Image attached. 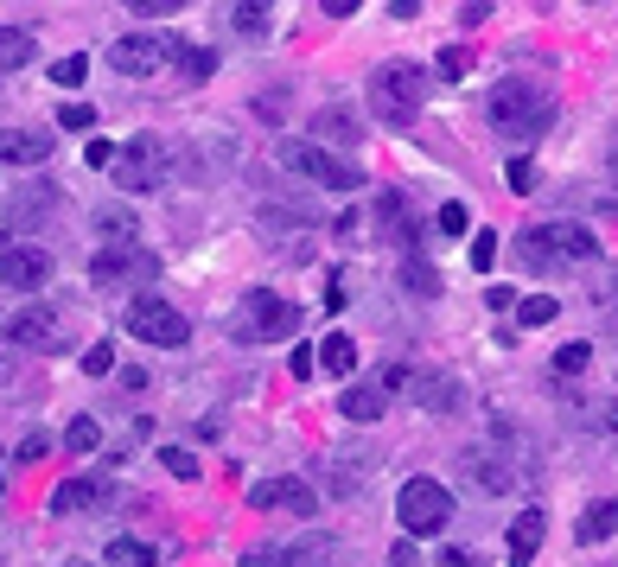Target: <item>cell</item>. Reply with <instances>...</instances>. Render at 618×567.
<instances>
[{
  "label": "cell",
  "mask_w": 618,
  "mask_h": 567,
  "mask_svg": "<svg viewBox=\"0 0 618 567\" xmlns=\"http://www.w3.org/2000/svg\"><path fill=\"white\" fill-rule=\"evenodd\" d=\"M427 96H434V77H427L421 64H408V58H389V64L370 71V109H376L383 128H415Z\"/></svg>",
  "instance_id": "6da1fadb"
},
{
  "label": "cell",
  "mask_w": 618,
  "mask_h": 567,
  "mask_svg": "<svg viewBox=\"0 0 618 567\" xmlns=\"http://www.w3.org/2000/svg\"><path fill=\"white\" fill-rule=\"evenodd\" d=\"M491 122L504 134H517V141H536V134L555 128V96L529 77H504L491 90Z\"/></svg>",
  "instance_id": "7a4b0ae2"
},
{
  "label": "cell",
  "mask_w": 618,
  "mask_h": 567,
  "mask_svg": "<svg viewBox=\"0 0 618 567\" xmlns=\"http://www.w3.org/2000/svg\"><path fill=\"white\" fill-rule=\"evenodd\" d=\"M166 173H173V160H166V141L160 134H134L128 147H115V160H109V179L122 185V192H153V185H166Z\"/></svg>",
  "instance_id": "3957f363"
},
{
  "label": "cell",
  "mask_w": 618,
  "mask_h": 567,
  "mask_svg": "<svg viewBox=\"0 0 618 567\" xmlns=\"http://www.w3.org/2000/svg\"><path fill=\"white\" fill-rule=\"evenodd\" d=\"M281 166H287V173H300V179H313V185H325V192H357V185H364V166L345 160V153H325L313 141H287L281 147Z\"/></svg>",
  "instance_id": "277c9868"
},
{
  "label": "cell",
  "mask_w": 618,
  "mask_h": 567,
  "mask_svg": "<svg viewBox=\"0 0 618 567\" xmlns=\"http://www.w3.org/2000/svg\"><path fill=\"white\" fill-rule=\"evenodd\" d=\"M396 517L408 536H440L446 517H453V491L440 485V478H408L402 485V504H396Z\"/></svg>",
  "instance_id": "5b68a950"
},
{
  "label": "cell",
  "mask_w": 618,
  "mask_h": 567,
  "mask_svg": "<svg viewBox=\"0 0 618 567\" xmlns=\"http://www.w3.org/2000/svg\"><path fill=\"white\" fill-rule=\"evenodd\" d=\"M122 325L134 338H141V345H160V351H179L185 338H192V319L179 313V306H166V300H153V294H141L122 313Z\"/></svg>",
  "instance_id": "8992f818"
},
{
  "label": "cell",
  "mask_w": 618,
  "mask_h": 567,
  "mask_svg": "<svg viewBox=\"0 0 618 567\" xmlns=\"http://www.w3.org/2000/svg\"><path fill=\"white\" fill-rule=\"evenodd\" d=\"M243 306H249V313H243V325H236V332L255 338V345H281V338H294V332H300V306H294V300H281L274 287H255Z\"/></svg>",
  "instance_id": "52a82bcc"
},
{
  "label": "cell",
  "mask_w": 618,
  "mask_h": 567,
  "mask_svg": "<svg viewBox=\"0 0 618 567\" xmlns=\"http://www.w3.org/2000/svg\"><path fill=\"white\" fill-rule=\"evenodd\" d=\"M166 58H173V39H160V32H122V39L109 45V71L115 77H153Z\"/></svg>",
  "instance_id": "ba28073f"
},
{
  "label": "cell",
  "mask_w": 618,
  "mask_h": 567,
  "mask_svg": "<svg viewBox=\"0 0 618 567\" xmlns=\"http://www.w3.org/2000/svg\"><path fill=\"white\" fill-rule=\"evenodd\" d=\"M402 395H408L415 408H427V415H453V408L466 402L459 376H446V370H415V364H408V383H402Z\"/></svg>",
  "instance_id": "9c48e42d"
},
{
  "label": "cell",
  "mask_w": 618,
  "mask_h": 567,
  "mask_svg": "<svg viewBox=\"0 0 618 567\" xmlns=\"http://www.w3.org/2000/svg\"><path fill=\"white\" fill-rule=\"evenodd\" d=\"M51 255L39 243H13V249H0V287H13V294H32V287H45L51 281Z\"/></svg>",
  "instance_id": "30bf717a"
},
{
  "label": "cell",
  "mask_w": 618,
  "mask_h": 567,
  "mask_svg": "<svg viewBox=\"0 0 618 567\" xmlns=\"http://www.w3.org/2000/svg\"><path fill=\"white\" fill-rule=\"evenodd\" d=\"M160 268L147 249H96L90 255V281L96 287H134V281H147V274Z\"/></svg>",
  "instance_id": "8fae6325"
},
{
  "label": "cell",
  "mask_w": 618,
  "mask_h": 567,
  "mask_svg": "<svg viewBox=\"0 0 618 567\" xmlns=\"http://www.w3.org/2000/svg\"><path fill=\"white\" fill-rule=\"evenodd\" d=\"M249 510H294V517H313L319 497L306 478H262V485H249Z\"/></svg>",
  "instance_id": "7c38bea8"
},
{
  "label": "cell",
  "mask_w": 618,
  "mask_h": 567,
  "mask_svg": "<svg viewBox=\"0 0 618 567\" xmlns=\"http://www.w3.org/2000/svg\"><path fill=\"white\" fill-rule=\"evenodd\" d=\"M0 338L20 345V351H45V345H58V313L51 306H20V313L0 325Z\"/></svg>",
  "instance_id": "4fadbf2b"
},
{
  "label": "cell",
  "mask_w": 618,
  "mask_h": 567,
  "mask_svg": "<svg viewBox=\"0 0 618 567\" xmlns=\"http://www.w3.org/2000/svg\"><path fill=\"white\" fill-rule=\"evenodd\" d=\"M313 147H325V153H332V147L357 153V147H364V122H357L351 109H319V115H313Z\"/></svg>",
  "instance_id": "5bb4252c"
},
{
  "label": "cell",
  "mask_w": 618,
  "mask_h": 567,
  "mask_svg": "<svg viewBox=\"0 0 618 567\" xmlns=\"http://www.w3.org/2000/svg\"><path fill=\"white\" fill-rule=\"evenodd\" d=\"M45 160H51V134L0 128V166H45Z\"/></svg>",
  "instance_id": "9a60e30c"
},
{
  "label": "cell",
  "mask_w": 618,
  "mask_h": 567,
  "mask_svg": "<svg viewBox=\"0 0 618 567\" xmlns=\"http://www.w3.org/2000/svg\"><path fill=\"white\" fill-rule=\"evenodd\" d=\"M466 478L478 491H491V497H504L510 485H517V472H510L504 453H491V446H472V453H466Z\"/></svg>",
  "instance_id": "2e32d148"
},
{
  "label": "cell",
  "mask_w": 618,
  "mask_h": 567,
  "mask_svg": "<svg viewBox=\"0 0 618 567\" xmlns=\"http://www.w3.org/2000/svg\"><path fill=\"white\" fill-rule=\"evenodd\" d=\"M542 529H548V517L542 510H517V517H510V567H529L536 561V548H542Z\"/></svg>",
  "instance_id": "e0dca14e"
},
{
  "label": "cell",
  "mask_w": 618,
  "mask_h": 567,
  "mask_svg": "<svg viewBox=\"0 0 618 567\" xmlns=\"http://www.w3.org/2000/svg\"><path fill=\"white\" fill-rule=\"evenodd\" d=\"M338 415L370 427V421H383V415H389V395L376 389V383H345V395H338Z\"/></svg>",
  "instance_id": "ac0fdd59"
},
{
  "label": "cell",
  "mask_w": 618,
  "mask_h": 567,
  "mask_svg": "<svg viewBox=\"0 0 618 567\" xmlns=\"http://www.w3.org/2000/svg\"><path fill=\"white\" fill-rule=\"evenodd\" d=\"M376 217H383L389 236H408V255H421V223H415V211H408L402 192H383V198H376Z\"/></svg>",
  "instance_id": "d6986e66"
},
{
  "label": "cell",
  "mask_w": 618,
  "mask_h": 567,
  "mask_svg": "<svg viewBox=\"0 0 618 567\" xmlns=\"http://www.w3.org/2000/svg\"><path fill=\"white\" fill-rule=\"evenodd\" d=\"M542 230H548V249L568 255V262H593V255H599V243H593L587 223H542Z\"/></svg>",
  "instance_id": "ffe728a7"
},
{
  "label": "cell",
  "mask_w": 618,
  "mask_h": 567,
  "mask_svg": "<svg viewBox=\"0 0 618 567\" xmlns=\"http://www.w3.org/2000/svg\"><path fill=\"white\" fill-rule=\"evenodd\" d=\"M90 504H102V485H96V478H64V485L51 491L45 510H51V517H83Z\"/></svg>",
  "instance_id": "44dd1931"
},
{
  "label": "cell",
  "mask_w": 618,
  "mask_h": 567,
  "mask_svg": "<svg viewBox=\"0 0 618 567\" xmlns=\"http://www.w3.org/2000/svg\"><path fill=\"white\" fill-rule=\"evenodd\" d=\"M96 236H109L115 249H134V236H141V211H134V204H102V211H96Z\"/></svg>",
  "instance_id": "7402d4cb"
},
{
  "label": "cell",
  "mask_w": 618,
  "mask_h": 567,
  "mask_svg": "<svg viewBox=\"0 0 618 567\" xmlns=\"http://www.w3.org/2000/svg\"><path fill=\"white\" fill-rule=\"evenodd\" d=\"M402 287L415 300H440L446 294V281H440V268L427 262V255H402Z\"/></svg>",
  "instance_id": "603a6c76"
},
{
  "label": "cell",
  "mask_w": 618,
  "mask_h": 567,
  "mask_svg": "<svg viewBox=\"0 0 618 567\" xmlns=\"http://www.w3.org/2000/svg\"><path fill=\"white\" fill-rule=\"evenodd\" d=\"M313 370H325V376H351L357 370V345H351V332H332L325 345L313 351Z\"/></svg>",
  "instance_id": "cb8c5ba5"
},
{
  "label": "cell",
  "mask_w": 618,
  "mask_h": 567,
  "mask_svg": "<svg viewBox=\"0 0 618 567\" xmlns=\"http://www.w3.org/2000/svg\"><path fill=\"white\" fill-rule=\"evenodd\" d=\"M612 529H618V504H612V497H599V504L580 510L574 536H580V542H612Z\"/></svg>",
  "instance_id": "d4e9b609"
},
{
  "label": "cell",
  "mask_w": 618,
  "mask_h": 567,
  "mask_svg": "<svg viewBox=\"0 0 618 567\" xmlns=\"http://www.w3.org/2000/svg\"><path fill=\"white\" fill-rule=\"evenodd\" d=\"M338 542L332 536H306V542H287L281 548V567H332Z\"/></svg>",
  "instance_id": "484cf974"
},
{
  "label": "cell",
  "mask_w": 618,
  "mask_h": 567,
  "mask_svg": "<svg viewBox=\"0 0 618 567\" xmlns=\"http://www.w3.org/2000/svg\"><path fill=\"white\" fill-rule=\"evenodd\" d=\"M32 51H39V39H32L26 26H0V71H20V64H32Z\"/></svg>",
  "instance_id": "4316f807"
},
{
  "label": "cell",
  "mask_w": 618,
  "mask_h": 567,
  "mask_svg": "<svg viewBox=\"0 0 618 567\" xmlns=\"http://www.w3.org/2000/svg\"><path fill=\"white\" fill-rule=\"evenodd\" d=\"M173 51H179V71L192 77V83H204V77L217 71V51H211V45H179V39H173Z\"/></svg>",
  "instance_id": "83f0119b"
},
{
  "label": "cell",
  "mask_w": 618,
  "mask_h": 567,
  "mask_svg": "<svg viewBox=\"0 0 618 567\" xmlns=\"http://www.w3.org/2000/svg\"><path fill=\"white\" fill-rule=\"evenodd\" d=\"M517 255H523L529 268H548V262H555V249H548V230H542V223H529V230L517 236Z\"/></svg>",
  "instance_id": "f1b7e54d"
},
{
  "label": "cell",
  "mask_w": 618,
  "mask_h": 567,
  "mask_svg": "<svg viewBox=\"0 0 618 567\" xmlns=\"http://www.w3.org/2000/svg\"><path fill=\"white\" fill-rule=\"evenodd\" d=\"M109 561H115V567H153V548L134 542V536H115V542H109Z\"/></svg>",
  "instance_id": "f546056e"
},
{
  "label": "cell",
  "mask_w": 618,
  "mask_h": 567,
  "mask_svg": "<svg viewBox=\"0 0 618 567\" xmlns=\"http://www.w3.org/2000/svg\"><path fill=\"white\" fill-rule=\"evenodd\" d=\"M96 440H102L96 415H77L71 427H64V446H71V453H96Z\"/></svg>",
  "instance_id": "4dcf8cb0"
},
{
  "label": "cell",
  "mask_w": 618,
  "mask_h": 567,
  "mask_svg": "<svg viewBox=\"0 0 618 567\" xmlns=\"http://www.w3.org/2000/svg\"><path fill=\"white\" fill-rule=\"evenodd\" d=\"M83 77H90V58H83V51H71V58L51 64V83H58V90H77Z\"/></svg>",
  "instance_id": "1f68e13d"
},
{
  "label": "cell",
  "mask_w": 618,
  "mask_h": 567,
  "mask_svg": "<svg viewBox=\"0 0 618 567\" xmlns=\"http://www.w3.org/2000/svg\"><path fill=\"white\" fill-rule=\"evenodd\" d=\"M466 262H472L478 274L497 268V230H472V255H466Z\"/></svg>",
  "instance_id": "d6a6232c"
},
{
  "label": "cell",
  "mask_w": 618,
  "mask_h": 567,
  "mask_svg": "<svg viewBox=\"0 0 618 567\" xmlns=\"http://www.w3.org/2000/svg\"><path fill=\"white\" fill-rule=\"evenodd\" d=\"M555 313H561L555 294H529V300H517V319H523V325H548Z\"/></svg>",
  "instance_id": "836d02e7"
},
{
  "label": "cell",
  "mask_w": 618,
  "mask_h": 567,
  "mask_svg": "<svg viewBox=\"0 0 618 567\" xmlns=\"http://www.w3.org/2000/svg\"><path fill=\"white\" fill-rule=\"evenodd\" d=\"M504 179H510V192H517V198H529V192H536V179H542V173H536V160H523V153H517V160L504 166Z\"/></svg>",
  "instance_id": "e575fe53"
},
{
  "label": "cell",
  "mask_w": 618,
  "mask_h": 567,
  "mask_svg": "<svg viewBox=\"0 0 618 567\" xmlns=\"http://www.w3.org/2000/svg\"><path fill=\"white\" fill-rule=\"evenodd\" d=\"M587 364H593V345H580V338H574V345H561V351H555V370H561V376H580Z\"/></svg>",
  "instance_id": "d590c367"
},
{
  "label": "cell",
  "mask_w": 618,
  "mask_h": 567,
  "mask_svg": "<svg viewBox=\"0 0 618 567\" xmlns=\"http://www.w3.org/2000/svg\"><path fill=\"white\" fill-rule=\"evenodd\" d=\"M466 71H472V51H466V45H440V77L459 83Z\"/></svg>",
  "instance_id": "8d00e7d4"
},
{
  "label": "cell",
  "mask_w": 618,
  "mask_h": 567,
  "mask_svg": "<svg viewBox=\"0 0 618 567\" xmlns=\"http://www.w3.org/2000/svg\"><path fill=\"white\" fill-rule=\"evenodd\" d=\"M166 472H173V478H185V485H192V478H198V453H192V446H166Z\"/></svg>",
  "instance_id": "74e56055"
},
{
  "label": "cell",
  "mask_w": 618,
  "mask_h": 567,
  "mask_svg": "<svg viewBox=\"0 0 618 567\" xmlns=\"http://www.w3.org/2000/svg\"><path fill=\"white\" fill-rule=\"evenodd\" d=\"M109 370H115V345H109V338H96V345L83 351V376H109Z\"/></svg>",
  "instance_id": "f35d334b"
},
{
  "label": "cell",
  "mask_w": 618,
  "mask_h": 567,
  "mask_svg": "<svg viewBox=\"0 0 618 567\" xmlns=\"http://www.w3.org/2000/svg\"><path fill=\"white\" fill-rule=\"evenodd\" d=\"M58 122L71 128V134H90V128H96V109H90V102H64V109H58Z\"/></svg>",
  "instance_id": "ab89813d"
},
{
  "label": "cell",
  "mask_w": 618,
  "mask_h": 567,
  "mask_svg": "<svg viewBox=\"0 0 618 567\" xmlns=\"http://www.w3.org/2000/svg\"><path fill=\"white\" fill-rule=\"evenodd\" d=\"M440 230H446V236H466V230H472V211H466L459 198H453V204H440Z\"/></svg>",
  "instance_id": "60d3db41"
},
{
  "label": "cell",
  "mask_w": 618,
  "mask_h": 567,
  "mask_svg": "<svg viewBox=\"0 0 618 567\" xmlns=\"http://www.w3.org/2000/svg\"><path fill=\"white\" fill-rule=\"evenodd\" d=\"M45 434H39V427H32V434H20V446H13V459H20V466H39V459H45Z\"/></svg>",
  "instance_id": "b9f144b4"
},
{
  "label": "cell",
  "mask_w": 618,
  "mask_h": 567,
  "mask_svg": "<svg viewBox=\"0 0 618 567\" xmlns=\"http://www.w3.org/2000/svg\"><path fill=\"white\" fill-rule=\"evenodd\" d=\"M230 26H236V32H262V26H268V7H255V0H243V7L230 13Z\"/></svg>",
  "instance_id": "7bdbcfd3"
},
{
  "label": "cell",
  "mask_w": 618,
  "mask_h": 567,
  "mask_svg": "<svg viewBox=\"0 0 618 567\" xmlns=\"http://www.w3.org/2000/svg\"><path fill=\"white\" fill-rule=\"evenodd\" d=\"M141 20H166V13H179V0H128Z\"/></svg>",
  "instance_id": "ee69618b"
},
{
  "label": "cell",
  "mask_w": 618,
  "mask_h": 567,
  "mask_svg": "<svg viewBox=\"0 0 618 567\" xmlns=\"http://www.w3.org/2000/svg\"><path fill=\"white\" fill-rule=\"evenodd\" d=\"M83 160H90V166H102V173H109V160H115V141H102V134H96V141L83 147Z\"/></svg>",
  "instance_id": "f6af8a7d"
},
{
  "label": "cell",
  "mask_w": 618,
  "mask_h": 567,
  "mask_svg": "<svg viewBox=\"0 0 618 567\" xmlns=\"http://www.w3.org/2000/svg\"><path fill=\"white\" fill-rule=\"evenodd\" d=\"M389 567H421V555H415V542H402V536H396V548H389Z\"/></svg>",
  "instance_id": "bcb514c9"
},
{
  "label": "cell",
  "mask_w": 618,
  "mask_h": 567,
  "mask_svg": "<svg viewBox=\"0 0 618 567\" xmlns=\"http://www.w3.org/2000/svg\"><path fill=\"white\" fill-rule=\"evenodd\" d=\"M485 306H491V313H510V306H517V287H491Z\"/></svg>",
  "instance_id": "7dc6e473"
},
{
  "label": "cell",
  "mask_w": 618,
  "mask_h": 567,
  "mask_svg": "<svg viewBox=\"0 0 618 567\" xmlns=\"http://www.w3.org/2000/svg\"><path fill=\"white\" fill-rule=\"evenodd\" d=\"M243 567H281V548H249Z\"/></svg>",
  "instance_id": "c3c4849f"
},
{
  "label": "cell",
  "mask_w": 618,
  "mask_h": 567,
  "mask_svg": "<svg viewBox=\"0 0 618 567\" xmlns=\"http://www.w3.org/2000/svg\"><path fill=\"white\" fill-rule=\"evenodd\" d=\"M338 306H345V281L332 274V281H325V313H338Z\"/></svg>",
  "instance_id": "681fc988"
},
{
  "label": "cell",
  "mask_w": 618,
  "mask_h": 567,
  "mask_svg": "<svg viewBox=\"0 0 618 567\" xmlns=\"http://www.w3.org/2000/svg\"><path fill=\"white\" fill-rule=\"evenodd\" d=\"M287 364H294V376H300V383H306V376H313V351H306V345H300L294 357H287Z\"/></svg>",
  "instance_id": "f907efd6"
},
{
  "label": "cell",
  "mask_w": 618,
  "mask_h": 567,
  "mask_svg": "<svg viewBox=\"0 0 618 567\" xmlns=\"http://www.w3.org/2000/svg\"><path fill=\"white\" fill-rule=\"evenodd\" d=\"M440 567H472V548H446V555H440Z\"/></svg>",
  "instance_id": "816d5d0a"
},
{
  "label": "cell",
  "mask_w": 618,
  "mask_h": 567,
  "mask_svg": "<svg viewBox=\"0 0 618 567\" xmlns=\"http://www.w3.org/2000/svg\"><path fill=\"white\" fill-rule=\"evenodd\" d=\"M0 497H7V472H0Z\"/></svg>",
  "instance_id": "f5cc1de1"
}]
</instances>
